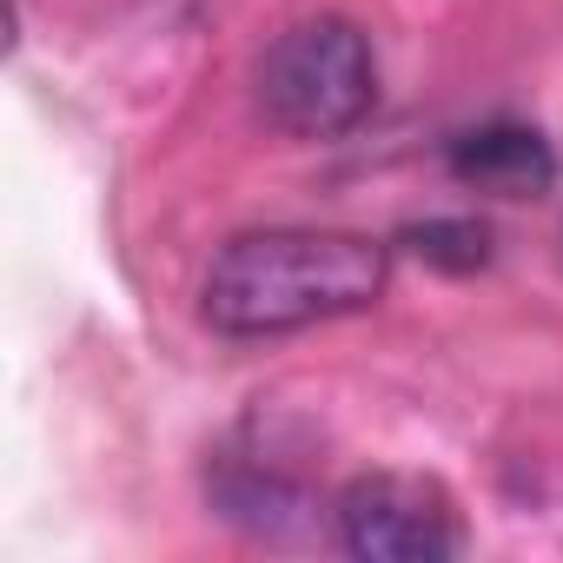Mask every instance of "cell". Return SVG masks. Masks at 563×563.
Returning a JSON list of instances; mask_svg holds the SVG:
<instances>
[{
    "label": "cell",
    "mask_w": 563,
    "mask_h": 563,
    "mask_svg": "<svg viewBox=\"0 0 563 563\" xmlns=\"http://www.w3.org/2000/svg\"><path fill=\"white\" fill-rule=\"evenodd\" d=\"M339 543L365 563H444L464 550L457 504L444 484L411 477V471H365L339 490L332 504Z\"/></svg>",
    "instance_id": "3"
},
{
    "label": "cell",
    "mask_w": 563,
    "mask_h": 563,
    "mask_svg": "<svg viewBox=\"0 0 563 563\" xmlns=\"http://www.w3.org/2000/svg\"><path fill=\"white\" fill-rule=\"evenodd\" d=\"M405 245L424 258V265H444V272H477L490 265V225L484 219H424L405 232Z\"/></svg>",
    "instance_id": "5"
},
{
    "label": "cell",
    "mask_w": 563,
    "mask_h": 563,
    "mask_svg": "<svg viewBox=\"0 0 563 563\" xmlns=\"http://www.w3.org/2000/svg\"><path fill=\"white\" fill-rule=\"evenodd\" d=\"M391 245L325 225L239 232L206 272V325L225 339H272L319 319H345L385 299Z\"/></svg>",
    "instance_id": "1"
},
{
    "label": "cell",
    "mask_w": 563,
    "mask_h": 563,
    "mask_svg": "<svg viewBox=\"0 0 563 563\" xmlns=\"http://www.w3.org/2000/svg\"><path fill=\"white\" fill-rule=\"evenodd\" d=\"M378 100V60L358 21L319 14L258 54V113L292 140L352 133Z\"/></svg>",
    "instance_id": "2"
},
{
    "label": "cell",
    "mask_w": 563,
    "mask_h": 563,
    "mask_svg": "<svg viewBox=\"0 0 563 563\" xmlns=\"http://www.w3.org/2000/svg\"><path fill=\"white\" fill-rule=\"evenodd\" d=\"M451 173H457V186L490 192V199H537L556 179V153L537 126L484 120V126L451 140Z\"/></svg>",
    "instance_id": "4"
}]
</instances>
